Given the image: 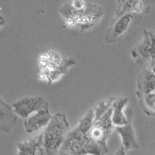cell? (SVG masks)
Returning a JSON list of instances; mask_svg holds the SVG:
<instances>
[{
    "label": "cell",
    "mask_w": 155,
    "mask_h": 155,
    "mask_svg": "<svg viewBox=\"0 0 155 155\" xmlns=\"http://www.w3.org/2000/svg\"><path fill=\"white\" fill-rule=\"evenodd\" d=\"M137 14L127 12L116 15L110 22L106 35V41L109 44L117 42L125 35L132 27Z\"/></svg>",
    "instance_id": "6"
},
{
    "label": "cell",
    "mask_w": 155,
    "mask_h": 155,
    "mask_svg": "<svg viewBox=\"0 0 155 155\" xmlns=\"http://www.w3.org/2000/svg\"><path fill=\"white\" fill-rule=\"evenodd\" d=\"M94 119V112L93 109H91L84 117L80 120L79 125L76 127V128L83 134H86L92 127Z\"/></svg>",
    "instance_id": "16"
},
{
    "label": "cell",
    "mask_w": 155,
    "mask_h": 155,
    "mask_svg": "<svg viewBox=\"0 0 155 155\" xmlns=\"http://www.w3.org/2000/svg\"><path fill=\"white\" fill-rule=\"evenodd\" d=\"M115 130L122 138V147L125 153L130 150L138 148V145L136 140L135 132L130 120H129L128 122L124 125L115 126Z\"/></svg>",
    "instance_id": "13"
},
{
    "label": "cell",
    "mask_w": 155,
    "mask_h": 155,
    "mask_svg": "<svg viewBox=\"0 0 155 155\" xmlns=\"http://www.w3.org/2000/svg\"><path fill=\"white\" fill-rule=\"evenodd\" d=\"M104 16L102 7L91 3H86L83 9H78L76 14L74 27L78 28L81 32L91 29L97 24Z\"/></svg>",
    "instance_id": "5"
},
{
    "label": "cell",
    "mask_w": 155,
    "mask_h": 155,
    "mask_svg": "<svg viewBox=\"0 0 155 155\" xmlns=\"http://www.w3.org/2000/svg\"><path fill=\"white\" fill-rule=\"evenodd\" d=\"M128 0H117V7H116V11H115V14L118 13L123 5L127 2Z\"/></svg>",
    "instance_id": "18"
},
{
    "label": "cell",
    "mask_w": 155,
    "mask_h": 155,
    "mask_svg": "<svg viewBox=\"0 0 155 155\" xmlns=\"http://www.w3.org/2000/svg\"><path fill=\"white\" fill-rule=\"evenodd\" d=\"M44 133L24 140L18 143V154L20 155H43L45 154L43 140Z\"/></svg>",
    "instance_id": "10"
},
{
    "label": "cell",
    "mask_w": 155,
    "mask_h": 155,
    "mask_svg": "<svg viewBox=\"0 0 155 155\" xmlns=\"http://www.w3.org/2000/svg\"><path fill=\"white\" fill-rule=\"evenodd\" d=\"M128 101V99L127 97H120L115 99L112 105V122L115 126H121L127 124L129 120L127 118L124 114L123 110L127 103Z\"/></svg>",
    "instance_id": "14"
},
{
    "label": "cell",
    "mask_w": 155,
    "mask_h": 155,
    "mask_svg": "<svg viewBox=\"0 0 155 155\" xmlns=\"http://www.w3.org/2000/svg\"><path fill=\"white\" fill-rule=\"evenodd\" d=\"M5 23H6V20L5 18L3 17L2 16H0V28L3 27L5 24Z\"/></svg>",
    "instance_id": "19"
},
{
    "label": "cell",
    "mask_w": 155,
    "mask_h": 155,
    "mask_svg": "<svg viewBox=\"0 0 155 155\" xmlns=\"http://www.w3.org/2000/svg\"><path fill=\"white\" fill-rule=\"evenodd\" d=\"M70 132V126L65 115L57 113L52 116L44 132L45 154H58L62 143Z\"/></svg>",
    "instance_id": "1"
},
{
    "label": "cell",
    "mask_w": 155,
    "mask_h": 155,
    "mask_svg": "<svg viewBox=\"0 0 155 155\" xmlns=\"http://www.w3.org/2000/svg\"><path fill=\"white\" fill-rule=\"evenodd\" d=\"M51 116L48 109L38 110L30 117L25 119L24 127L27 133L31 134L41 130L47 125Z\"/></svg>",
    "instance_id": "12"
},
{
    "label": "cell",
    "mask_w": 155,
    "mask_h": 155,
    "mask_svg": "<svg viewBox=\"0 0 155 155\" xmlns=\"http://www.w3.org/2000/svg\"><path fill=\"white\" fill-rule=\"evenodd\" d=\"M138 98L141 107L144 112L148 116H154L155 109L154 92L144 96H138Z\"/></svg>",
    "instance_id": "15"
},
{
    "label": "cell",
    "mask_w": 155,
    "mask_h": 155,
    "mask_svg": "<svg viewBox=\"0 0 155 155\" xmlns=\"http://www.w3.org/2000/svg\"><path fill=\"white\" fill-rule=\"evenodd\" d=\"M112 112L111 106L104 114L94 119L92 127L86 134L90 140L94 142L100 147L103 154L109 151L107 140L110 135L114 127L111 118Z\"/></svg>",
    "instance_id": "4"
},
{
    "label": "cell",
    "mask_w": 155,
    "mask_h": 155,
    "mask_svg": "<svg viewBox=\"0 0 155 155\" xmlns=\"http://www.w3.org/2000/svg\"><path fill=\"white\" fill-rule=\"evenodd\" d=\"M137 97L154 92V67H150L149 68L144 69L139 73L137 80Z\"/></svg>",
    "instance_id": "9"
},
{
    "label": "cell",
    "mask_w": 155,
    "mask_h": 155,
    "mask_svg": "<svg viewBox=\"0 0 155 155\" xmlns=\"http://www.w3.org/2000/svg\"><path fill=\"white\" fill-rule=\"evenodd\" d=\"M59 154H103L100 147L94 142L90 140L86 134L76 128L70 132L64 138L59 151Z\"/></svg>",
    "instance_id": "2"
},
{
    "label": "cell",
    "mask_w": 155,
    "mask_h": 155,
    "mask_svg": "<svg viewBox=\"0 0 155 155\" xmlns=\"http://www.w3.org/2000/svg\"><path fill=\"white\" fill-rule=\"evenodd\" d=\"M48 102L42 97H24L12 104L14 112L19 117L26 119L32 113L48 109Z\"/></svg>",
    "instance_id": "8"
},
{
    "label": "cell",
    "mask_w": 155,
    "mask_h": 155,
    "mask_svg": "<svg viewBox=\"0 0 155 155\" xmlns=\"http://www.w3.org/2000/svg\"><path fill=\"white\" fill-rule=\"evenodd\" d=\"M154 32L143 30L142 41L131 51L132 57L140 63L148 61L151 63L150 66H154Z\"/></svg>",
    "instance_id": "7"
},
{
    "label": "cell",
    "mask_w": 155,
    "mask_h": 155,
    "mask_svg": "<svg viewBox=\"0 0 155 155\" xmlns=\"http://www.w3.org/2000/svg\"><path fill=\"white\" fill-rule=\"evenodd\" d=\"M40 64L41 76L51 84L61 75L66 74L68 68L75 64L76 62L71 58H63L54 51H49L41 58Z\"/></svg>",
    "instance_id": "3"
},
{
    "label": "cell",
    "mask_w": 155,
    "mask_h": 155,
    "mask_svg": "<svg viewBox=\"0 0 155 155\" xmlns=\"http://www.w3.org/2000/svg\"><path fill=\"white\" fill-rule=\"evenodd\" d=\"M86 3H84V0H73V3L71 5L76 9H83Z\"/></svg>",
    "instance_id": "17"
},
{
    "label": "cell",
    "mask_w": 155,
    "mask_h": 155,
    "mask_svg": "<svg viewBox=\"0 0 155 155\" xmlns=\"http://www.w3.org/2000/svg\"><path fill=\"white\" fill-rule=\"evenodd\" d=\"M18 115L0 96V132L8 134L16 123Z\"/></svg>",
    "instance_id": "11"
}]
</instances>
